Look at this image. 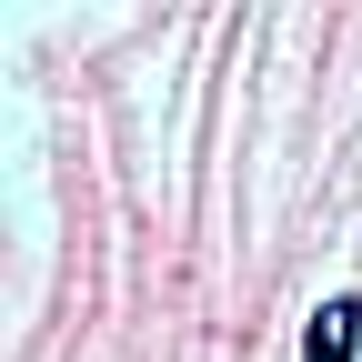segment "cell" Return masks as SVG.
<instances>
[{"label":"cell","mask_w":362,"mask_h":362,"mask_svg":"<svg viewBox=\"0 0 362 362\" xmlns=\"http://www.w3.org/2000/svg\"><path fill=\"white\" fill-rule=\"evenodd\" d=\"M302 362H362V302H352V292L312 302V322H302Z\"/></svg>","instance_id":"6da1fadb"}]
</instances>
